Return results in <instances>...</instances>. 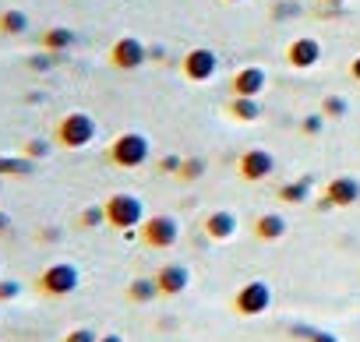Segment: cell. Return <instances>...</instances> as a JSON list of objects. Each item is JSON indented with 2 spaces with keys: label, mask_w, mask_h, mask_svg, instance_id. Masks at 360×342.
Masks as SVG:
<instances>
[{
  "label": "cell",
  "mask_w": 360,
  "mask_h": 342,
  "mask_svg": "<svg viewBox=\"0 0 360 342\" xmlns=\"http://www.w3.org/2000/svg\"><path fill=\"white\" fill-rule=\"evenodd\" d=\"M103 209H106V223L113 226V230H141V223L148 219L145 216V202L138 198V195H127V191H120V195H110L106 202H103Z\"/></svg>",
  "instance_id": "1"
},
{
  "label": "cell",
  "mask_w": 360,
  "mask_h": 342,
  "mask_svg": "<svg viewBox=\"0 0 360 342\" xmlns=\"http://www.w3.org/2000/svg\"><path fill=\"white\" fill-rule=\"evenodd\" d=\"M96 120L89 117V113H82V110H75V113H68V117H60L57 120V127H53V138H57V145L60 148H71V152H78V148H85V145H92L96 141Z\"/></svg>",
  "instance_id": "2"
},
{
  "label": "cell",
  "mask_w": 360,
  "mask_h": 342,
  "mask_svg": "<svg viewBox=\"0 0 360 342\" xmlns=\"http://www.w3.org/2000/svg\"><path fill=\"white\" fill-rule=\"evenodd\" d=\"M106 159H110L113 166H120V169H138V166L148 162V138L138 134V131H124V134H117V138L110 141Z\"/></svg>",
  "instance_id": "3"
},
{
  "label": "cell",
  "mask_w": 360,
  "mask_h": 342,
  "mask_svg": "<svg viewBox=\"0 0 360 342\" xmlns=\"http://www.w3.org/2000/svg\"><path fill=\"white\" fill-rule=\"evenodd\" d=\"M36 286H39V293H46V296H71V293L82 286V272H78V265H71V261H53V265H46V268L39 272Z\"/></svg>",
  "instance_id": "4"
},
{
  "label": "cell",
  "mask_w": 360,
  "mask_h": 342,
  "mask_svg": "<svg viewBox=\"0 0 360 342\" xmlns=\"http://www.w3.org/2000/svg\"><path fill=\"white\" fill-rule=\"evenodd\" d=\"M233 307H237V314H244V317L265 314V310L272 307V286H269L265 279L244 282V286L237 289V296H233Z\"/></svg>",
  "instance_id": "5"
},
{
  "label": "cell",
  "mask_w": 360,
  "mask_h": 342,
  "mask_svg": "<svg viewBox=\"0 0 360 342\" xmlns=\"http://www.w3.org/2000/svg\"><path fill=\"white\" fill-rule=\"evenodd\" d=\"M141 240L155 251H169L180 240V223L173 216H148L141 223Z\"/></svg>",
  "instance_id": "6"
},
{
  "label": "cell",
  "mask_w": 360,
  "mask_h": 342,
  "mask_svg": "<svg viewBox=\"0 0 360 342\" xmlns=\"http://www.w3.org/2000/svg\"><path fill=\"white\" fill-rule=\"evenodd\" d=\"M148 60V46L138 39V36H120L113 46H110V64L120 67V71H134Z\"/></svg>",
  "instance_id": "7"
},
{
  "label": "cell",
  "mask_w": 360,
  "mask_h": 342,
  "mask_svg": "<svg viewBox=\"0 0 360 342\" xmlns=\"http://www.w3.org/2000/svg\"><path fill=\"white\" fill-rule=\"evenodd\" d=\"M272 173H276V155H272V152H265V148H248V152L240 155V177H244V180L258 184V180H265V177H272Z\"/></svg>",
  "instance_id": "8"
},
{
  "label": "cell",
  "mask_w": 360,
  "mask_h": 342,
  "mask_svg": "<svg viewBox=\"0 0 360 342\" xmlns=\"http://www.w3.org/2000/svg\"><path fill=\"white\" fill-rule=\"evenodd\" d=\"M216 71H219V57H216V50H209V46H198V50H191V53L184 57V74H188L191 81H212Z\"/></svg>",
  "instance_id": "9"
},
{
  "label": "cell",
  "mask_w": 360,
  "mask_h": 342,
  "mask_svg": "<svg viewBox=\"0 0 360 342\" xmlns=\"http://www.w3.org/2000/svg\"><path fill=\"white\" fill-rule=\"evenodd\" d=\"M286 60H290V67L307 71V67H314V64L321 60V43H318L314 36H297V39L286 46Z\"/></svg>",
  "instance_id": "10"
},
{
  "label": "cell",
  "mask_w": 360,
  "mask_h": 342,
  "mask_svg": "<svg viewBox=\"0 0 360 342\" xmlns=\"http://www.w3.org/2000/svg\"><path fill=\"white\" fill-rule=\"evenodd\" d=\"M325 202H328V209H349V205H356L360 202V180L356 177H335V180H328Z\"/></svg>",
  "instance_id": "11"
},
{
  "label": "cell",
  "mask_w": 360,
  "mask_h": 342,
  "mask_svg": "<svg viewBox=\"0 0 360 342\" xmlns=\"http://www.w3.org/2000/svg\"><path fill=\"white\" fill-rule=\"evenodd\" d=\"M155 286H159L162 296H180L191 286V268L188 265H162L155 272Z\"/></svg>",
  "instance_id": "12"
},
{
  "label": "cell",
  "mask_w": 360,
  "mask_h": 342,
  "mask_svg": "<svg viewBox=\"0 0 360 342\" xmlns=\"http://www.w3.org/2000/svg\"><path fill=\"white\" fill-rule=\"evenodd\" d=\"M265 81H269L265 67L251 64V67H240V71L233 74L230 88H233V96H248V99H258V96H262V88H265Z\"/></svg>",
  "instance_id": "13"
},
{
  "label": "cell",
  "mask_w": 360,
  "mask_h": 342,
  "mask_svg": "<svg viewBox=\"0 0 360 342\" xmlns=\"http://www.w3.org/2000/svg\"><path fill=\"white\" fill-rule=\"evenodd\" d=\"M202 230H205V237H209V240H230V237L237 233V216H233V212H226V209L209 212V216H205V223H202Z\"/></svg>",
  "instance_id": "14"
},
{
  "label": "cell",
  "mask_w": 360,
  "mask_h": 342,
  "mask_svg": "<svg viewBox=\"0 0 360 342\" xmlns=\"http://www.w3.org/2000/svg\"><path fill=\"white\" fill-rule=\"evenodd\" d=\"M75 46H78V32H71V29H64V25L43 32V50H50V53H68V50H75Z\"/></svg>",
  "instance_id": "15"
},
{
  "label": "cell",
  "mask_w": 360,
  "mask_h": 342,
  "mask_svg": "<svg viewBox=\"0 0 360 342\" xmlns=\"http://www.w3.org/2000/svg\"><path fill=\"white\" fill-rule=\"evenodd\" d=\"M255 233H258V240H265V244L283 240V237H286V219H283L279 212H265V216H258Z\"/></svg>",
  "instance_id": "16"
},
{
  "label": "cell",
  "mask_w": 360,
  "mask_h": 342,
  "mask_svg": "<svg viewBox=\"0 0 360 342\" xmlns=\"http://www.w3.org/2000/svg\"><path fill=\"white\" fill-rule=\"evenodd\" d=\"M22 32H29V15L22 8L0 11V36H22Z\"/></svg>",
  "instance_id": "17"
},
{
  "label": "cell",
  "mask_w": 360,
  "mask_h": 342,
  "mask_svg": "<svg viewBox=\"0 0 360 342\" xmlns=\"http://www.w3.org/2000/svg\"><path fill=\"white\" fill-rule=\"evenodd\" d=\"M36 162L25 155H0V177H32Z\"/></svg>",
  "instance_id": "18"
},
{
  "label": "cell",
  "mask_w": 360,
  "mask_h": 342,
  "mask_svg": "<svg viewBox=\"0 0 360 342\" xmlns=\"http://www.w3.org/2000/svg\"><path fill=\"white\" fill-rule=\"evenodd\" d=\"M307 195H311V177H297L279 188V202H286V205H304Z\"/></svg>",
  "instance_id": "19"
},
{
  "label": "cell",
  "mask_w": 360,
  "mask_h": 342,
  "mask_svg": "<svg viewBox=\"0 0 360 342\" xmlns=\"http://www.w3.org/2000/svg\"><path fill=\"white\" fill-rule=\"evenodd\" d=\"M226 110H230V117H237V120H258V117H262L258 99H248V96H233Z\"/></svg>",
  "instance_id": "20"
},
{
  "label": "cell",
  "mask_w": 360,
  "mask_h": 342,
  "mask_svg": "<svg viewBox=\"0 0 360 342\" xmlns=\"http://www.w3.org/2000/svg\"><path fill=\"white\" fill-rule=\"evenodd\" d=\"M127 296H131L134 303H152V300L162 296V293H159L155 279H134V282L127 286Z\"/></svg>",
  "instance_id": "21"
},
{
  "label": "cell",
  "mask_w": 360,
  "mask_h": 342,
  "mask_svg": "<svg viewBox=\"0 0 360 342\" xmlns=\"http://www.w3.org/2000/svg\"><path fill=\"white\" fill-rule=\"evenodd\" d=\"M60 57H64V53H50V50H43V53H32V57H29V71H36V74H46V71H53V67L60 64Z\"/></svg>",
  "instance_id": "22"
},
{
  "label": "cell",
  "mask_w": 360,
  "mask_h": 342,
  "mask_svg": "<svg viewBox=\"0 0 360 342\" xmlns=\"http://www.w3.org/2000/svg\"><path fill=\"white\" fill-rule=\"evenodd\" d=\"M321 113H325V120H342V117L349 113V103H346V96H325V103H321Z\"/></svg>",
  "instance_id": "23"
},
{
  "label": "cell",
  "mask_w": 360,
  "mask_h": 342,
  "mask_svg": "<svg viewBox=\"0 0 360 342\" xmlns=\"http://www.w3.org/2000/svg\"><path fill=\"white\" fill-rule=\"evenodd\" d=\"M78 223H82V230H99V226L106 223V209H103V205H89V209L78 216Z\"/></svg>",
  "instance_id": "24"
},
{
  "label": "cell",
  "mask_w": 360,
  "mask_h": 342,
  "mask_svg": "<svg viewBox=\"0 0 360 342\" xmlns=\"http://www.w3.org/2000/svg\"><path fill=\"white\" fill-rule=\"evenodd\" d=\"M205 173V159H184V166H180V180H198Z\"/></svg>",
  "instance_id": "25"
},
{
  "label": "cell",
  "mask_w": 360,
  "mask_h": 342,
  "mask_svg": "<svg viewBox=\"0 0 360 342\" xmlns=\"http://www.w3.org/2000/svg\"><path fill=\"white\" fill-rule=\"evenodd\" d=\"M22 296V282L18 279H0V303H11Z\"/></svg>",
  "instance_id": "26"
},
{
  "label": "cell",
  "mask_w": 360,
  "mask_h": 342,
  "mask_svg": "<svg viewBox=\"0 0 360 342\" xmlns=\"http://www.w3.org/2000/svg\"><path fill=\"white\" fill-rule=\"evenodd\" d=\"M50 155V141H43V138H32V141H25V159H46Z\"/></svg>",
  "instance_id": "27"
},
{
  "label": "cell",
  "mask_w": 360,
  "mask_h": 342,
  "mask_svg": "<svg viewBox=\"0 0 360 342\" xmlns=\"http://www.w3.org/2000/svg\"><path fill=\"white\" fill-rule=\"evenodd\" d=\"M64 342H99V335H96L92 328H71V331L64 335Z\"/></svg>",
  "instance_id": "28"
},
{
  "label": "cell",
  "mask_w": 360,
  "mask_h": 342,
  "mask_svg": "<svg viewBox=\"0 0 360 342\" xmlns=\"http://www.w3.org/2000/svg\"><path fill=\"white\" fill-rule=\"evenodd\" d=\"M300 127H304V134H321V127H325V113H314V117H307Z\"/></svg>",
  "instance_id": "29"
},
{
  "label": "cell",
  "mask_w": 360,
  "mask_h": 342,
  "mask_svg": "<svg viewBox=\"0 0 360 342\" xmlns=\"http://www.w3.org/2000/svg\"><path fill=\"white\" fill-rule=\"evenodd\" d=\"M180 166H184V159H180V155H166V159L159 162L162 173H180Z\"/></svg>",
  "instance_id": "30"
},
{
  "label": "cell",
  "mask_w": 360,
  "mask_h": 342,
  "mask_svg": "<svg viewBox=\"0 0 360 342\" xmlns=\"http://www.w3.org/2000/svg\"><path fill=\"white\" fill-rule=\"evenodd\" d=\"M349 78L360 81V57H353V64H349Z\"/></svg>",
  "instance_id": "31"
},
{
  "label": "cell",
  "mask_w": 360,
  "mask_h": 342,
  "mask_svg": "<svg viewBox=\"0 0 360 342\" xmlns=\"http://www.w3.org/2000/svg\"><path fill=\"white\" fill-rule=\"evenodd\" d=\"M8 230H11V216L0 212V233H8Z\"/></svg>",
  "instance_id": "32"
},
{
  "label": "cell",
  "mask_w": 360,
  "mask_h": 342,
  "mask_svg": "<svg viewBox=\"0 0 360 342\" xmlns=\"http://www.w3.org/2000/svg\"><path fill=\"white\" fill-rule=\"evenodd\" d=\"M99 342H124V338H120L117 331H110V335H99Z\"/></svg>",
  "instance_id": "33"
},
{
  "label": "cell",
  "mask_w": 360,
  "mask_h": 342,
  "mask_svg": "<svg viewBox=\"0 0 360 342\" xmlns=\"http://www.w3.org/2000/svg\"><path fill=\"white\" fill-rule=\"evenodd\" d=\"M321 4H332V8H339V4H346V0H321Z\"/></svg>",
  "instance_id": "34"
},
{
  "label": "cell",
  "mask_w": 360,
  "mask_h": 342,
  "mask_svg": "<svg viewBox=\"0 0 360 342\" xmlns=\"http://www.w3.org/2000/svg\"><path fill=\"white\" fill-rule=\"evenodd\" d=\"M226 4H244V0H226Z\"/></svg>",
  "instance_id": "35"
}]
</instances>
